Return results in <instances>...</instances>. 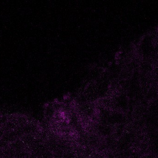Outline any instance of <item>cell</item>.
<instances>
[{"label":"cell","instance_id":"cell-1","mask_svg":"<svg viewBox=\"0 0 158 158\" xmlns=\"http://www.w3.org/2000/svg\"><path fill=\"white\" fill-rule=\"evenodd\" d=\"M22 146H23V143L19 141H17L16 142L14 143L13 147L16 149L19 150L22 148Z\"/></svg>","mask_w":158,"mask_h":158},{"label":"cell","instance_id":"cell-2","mask_svg":"<svg viewBox=\"0 0 158 158\" xmlns=\"http://www.w3.org/2000/svg\"><path fill=\"white\" fill-rule=\"evenodd\" d=\"M30 158H40L38 155H35V154H34V155H31V157H30Z\"/></svg>","mask_w":158,"mask_h":158}]
</instances>
